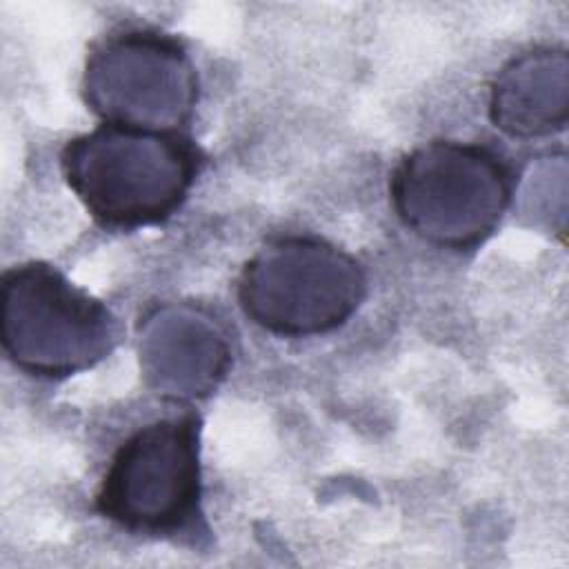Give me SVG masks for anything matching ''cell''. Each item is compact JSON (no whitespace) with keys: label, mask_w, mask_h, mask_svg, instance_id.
<instances>
[{"label":"cell","mask_w":569,"mask_h":569,"mask_svg":"<svg viewBox=\"0 0 569 569\" xmlns=\"http://www.w3.org/2000/svg\"><path fill=\"white\" fill-rule=\"evenodd\" d=\"M204 151L182 131L100 122L60 151L64 182L91 220L109 231L164 224L187 202Z\"/></svg>","instance_id":"6da1fadb"},{"label":"cell","mask_w":569,"mask_h":569,"mask_svg":"<svg viewBox=\"0 0 569 569\" xmlns=\"http://www.w3.org/2000/svg\"><path fill=\"white\" fill-rule=\"evenodd\" d=\"M511 198V167L478 142H425L405 153L389 176V200L398 220L420 240L449 251L485 244Z\"/></svg>","instance_id":"7a4b0ae2"},{"label":"cell","mask_w":569,"mask_h":569,"mask_svg":"<svg viewBox=\"0 0 569 569\" xmlns=\"http://www.w3.org/2000/svg\"><path fill=\"white\" fill-rule=\"evenodd\" d=\"M111 309L58 267L29 260L2 271L0 342L16 369L62 380L102 362L118 345Z\"/></svg>","instance_id":"3957f363"},{"label":"cell","mask_w":569,"mask_h":569,"mask_svg":"<svg viewBox=\"0 0 569 569\" xmlns=\"http://www.w3.org/2000/svg\"><path fill=\"white\" fill-rule=\"evenodd\" d=\"M200 433L196 411L133 431L116 449L93 509L133 536L176 540L204 529Z\"/></svg>","instance_id":"277c9868"},{"label":"cell","mask_w":569,"mask_h":569,"mask_svg":"<svg viewBox=\"0 0 569 569\" xmlns=\"http://www.w3.org/2000/svg\"><path fill=\"white\" fill-rule=\"evenodd\" d=\"M367 289V271L349 251L318 236H278L242 264L236 291L260 329L309 338L347 325Z\"/></svg>","instance_id":"5b68a950"},{"label":"cell","mask_w":569,"mask_h":569,"mask_svg":"<svg viewBox=\"0 0 569 569\" xmlns=\"http://www.w3.org/2000/svg\"><path fill=\"white\" fill-rule=\"evenodd\" d=\"M80 91L107 124L182 131L193 120L200 80L180 38L156 27H122L91 44Z\"/></svg>","instance_id":"8992f818"},{"label":"cell","mask_w":569,"mask_h":569,"mask_svg":"<svg viewBox=\"0 0 569 569\" xmlns=\"http://www.w3.org/2000/svg\"><path fill=\"white\" fill-rule=\"evenodd\" d=\"M144 385L164 400H204L233 365L231 336L220 318L196 302H160L136 325Z\"/></svg>","instance_id":"52a82bcc"},{"label":"cell","mask_w":569,"mask_h":569,"mask_svg":"<svg viewBox=\"0 0 569 569\" xmlns=\"http://www.w3.org/2000/svg\"><path fill=\"white\" fill-rule=\"evenodd\" d=\"M487 113L509 138L533 140L565 131L569 120V53L540 44L509 58L489 82Z\"/></svg>","instance_id":"ba28073f"}]
</instances>
